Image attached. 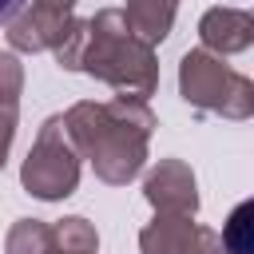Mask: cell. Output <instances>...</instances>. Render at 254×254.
<instances>
[{"instance_id": "6da1fadb", "label": "cell", "mask_w": 254, "mask_h": 254, "mask_svg": "<svg viewBox=\"0 0 254 254\" xmlns=\"http://www.w3.org/2000/svg\"><path fill=\"white\" fill-rule=\"evenodd\" d=\"M131 32L135 28L127 24V12H99L87 24L71 20L67 36L60 40V64L83 67L123 91L147 95L155 87V60L151 44L135 40Z\"/></svg>"}, {"instance_id": "7a4b0ae2", "label": "cell", "mask_w": 254, "mask_h": 254, "mask_svg": "<svg viewBox=\"0 0 254 254\" xmlns=\"http://www.w3.org/2000/svg\"><path fill=\"white\" fill-rule=\"evenodd\" d=\"M151 111L143 103H131L127 95L95 107V103H79L67 115V131L79 143V151L95 163L99 179L107 183H127L139 167H143V147H147V131H151Z\"/></svg>"}, {"instance_id": "3957f363", "label": "cell", "mask_w": 254, "mask_h": 254, "mask_svg": "<svg viewBox=\"0 0 254 254\" xmlns=\"http://www.w3.org/2000/svg\"><path fill=\"white\" fill-rule=\"evenodd\" d=\"M179 83H183V99L202 107V111H218L230 119H246L254 111V83L242 79L238 71L222 67L206 52H190L183 60Z\"/></svg>"}, {"instance_id": "277c9868", "label": "cell", "mask_w": 254, "mask_h": 254, "mask_svg": "<svg viewBox=\"0 0 254 254\" xmlns=\"http://www.w3.org/2000/svg\"><path fill=\"white\" fill-rule=\"evenodd\" d=\"M60 131H64L60 119H48L24 163V187L40 198H64L75 190V179H79V163Z\"/></svg>"}, {"instance_id": "5b68a950", "label": "cell", "mask_w": 254, "mask_h": 254, "mask_svg": "<svg viewBox=\"0 0 254 254\" xmlns=\"http://www.w3.org/2000/svg\"><path fill=\"white\" fill-rule=\"evenodd\" d=\"M147 198H151L163 214H194V206H198V198H194V175H190L183 163L167 159V163H159V171L147 179Z\"/></svg>"}, {"instance_id": "8992f818", "label": "cell", "mask_w": 254, "mask_h": 254, "mask_svg": "<svg viewBox=\"0 0 254 254\" xmlns=\"http://www.w3.org/2000/svg\"><path fill=\"white\" fill-rule=\"evenodd\" d=\"M67 28H71V20H67V12L64 8H56V4H36L28 16H20L16 24H12V44L16 48H24V52H40V48H48V44H60L64 36H67Z\"/></svg>"}, {"instance_id": "52a82bcc", "label": "cell", "mask_w": 254, "mask_h": 254, "mask_svg": "<svg viewBox=\"0 0 254 254\" xmlns=\"http://www.w3.org/2000/svg\"><path fill=\"white\" fill-rule=\"evenodd\" d=\"M202 44L218 52H242L254 40V16L234 12V8H214L202 16Z\"/></svg>"}, {"instance_id": "ba28073f", "label": "cell", "mask_w": 254, "mask_h": 254, "mask_svg": "<svg viewBox=\"0 0 254 254\" xmlns=\"http://www.w3.org/2000/svg\"><path fill=\"white\" fill-rule=\"evenodd\" d=\"M198 230L190 226V214H163L155 226L143 230V254H190Z\"/></svg>"}, {"instance_id": "9c48e42d", "label": "cell", "mask_w": 254, "mask_h": 254, "mask_svg": "<svg viewBox=\"0 0 254 254\" xmlns=\"http://www.w3.org/2000/svg\"><path fill=\"white\" fill-rule=\"evenodd\" d=\"M175 4L179 0H127V24L139 32V40L155 44V40L167 36L171 16H175Z\"/></svg>"}, {"instance_id": "30bf717a", "label": "cell", "mask_w": 254, "mask_h": 254, "mask_svg": "<svg viewBox=\"0 0 254 254\" xmlns=\"http://www.w3.org/2000/svg\"><path fill=\"white\" fill-rule=\"evenodd\" d=\"M222 246L226 254H254V194L230 210L222 226Z\"/></svg>"}, {"instance_id": "8fae6325", "label": "cell", "mask_w": 254, "mask_h": 254, "mask_svg": "<svg viewBox=\"0 0 254 254\" xmlns=\"http://www.w3.org/2000/svg\"><path fill=\"white\" fill-rule=\"evenodd\" d=\"M56 242V230H48L36 218H24L12 234H8V254H44Z\"/></svg>"}, {"instance_id": "7c38bea8", "label": "cell", "mask_w": 254, "mask_h": 254, "mask_svg": "<svg viewBox=\"0 0 254 254\" xmlns=\"http://www.w3.org/2000/svg\"><path fill=\"white\" fill-rule=\"evenodd\" d=\"M12 131H16V103L0 99V167H4V155H8V143H12Z\"/></svg>"}, {"instance_id": "4fadbf2b", "label": "cell", "mask_w": 254, "mask_h": 254, "mask_svg": "<svg viewBox=\"0 0 254 254\" xmlns=\"http://www.w3.org/2000/svg\"><path fill=\"white\" fill-rule=\"evenodd\" d=\"M190 254H226V246H222V238H218V234H210V230H198V238H194Z\"/></svg>"}, {"instance_id": "5bb4252c", "label": "cell", "mask_w": 254, "mask_h": 254, "mask_svg": "<svg viewBox=\"0 0 254 254\" xmlns=\"http://www.w3.org/2000/svg\"><path fill=\"white\" fill-rule=\"evenodd\" d=\"M56 242H60L64 250H44V254H95V250H83V246H71V242H64L60 234H56Z\"/></svg>"}, {"instance_id": "9a60e30c", "label": "cell", "mask_w": 254, "mask_h": 254, "mask_svg": "<svg viewBox=\"0 0 254 254\" xmlns=\"http://www.w3.org/2000/svg\"><path fill=\"white\" fill-rule=\"evenodd\" d=\"M20 4H24V0H0V24H4V20H12Z\"/></svg>"}, {"instance_id": "2e32d148", "label": "cell", "mask_w": 254, "mask_h": 254, "mask_svg": "<svg viewBox=\"0 0 254 254\" xmlns=\"http://www.w3.org/2000/svg\"><path fill=\"white\" fill-rule=\"evenodd\" d=\"M44 4H56V8H64V12H67V8L75 4V0H44Z\"/></svg>"}]
</instances>
